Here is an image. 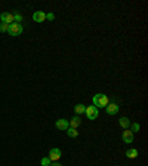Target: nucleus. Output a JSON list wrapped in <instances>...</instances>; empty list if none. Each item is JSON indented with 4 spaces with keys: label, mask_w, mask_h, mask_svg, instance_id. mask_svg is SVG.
Returning a JSON list of instances; mask_svg holds the SVG:
<instances>
[{
    "label": "nucleus",
    "mask_w": 148,
    "mask_h": 166,
    "mask_svg": "<svg viewBox=\"0 0 148 166\" xmlns=\"http://www.w3.org/2000/svg\"><path fill=\"white\" fill-rule=\"evenodd\" d=\"M85 113H86V116H88V119L95 120L96 117H98V113H99V111H98V108H96L95 105H89V107H86V111H85Z\"/></svg>",
    "instance_id": "7ed1b4c3"
},
{
    "label": "nucleus",
    "mask_w": 148,
    "mask_h": 166,
    "mask_svg": "<svg viewBox=\"0 0 148 166\" xmlns=\"http://www.w3.org/2000/svg\"><path fill=\"white\" fill-rule=\"evenodd\" d=\"M40 163H41V166H50V159L49 157H41V160H40Z\"/></svg>",
    "instance_id": "f3484780"
},
{
    "label": "nucleus",
    "mask_w": 148,
    "mask_h": 166,
    "mask_svg": "<svg viewBox=\"0 0 148 166\" xmlns=\"http://www.w3.org/2000/svg\"><path fill=\"white\" fill-rule=\"evenodd\" d=\"M129 131H130L132 133L139 132V131H141V126H139V123H130V126H129Z\"/></svg>",
    "instance_id": "2eb2a0df"
},
{
    "label": "nucleus",
    "mask_w": 148,
    "mask_h": 166,
    "mask_svg": "<svg viewBox=\"0 0 148 166\" xmlns=\"http://www.w3.org/2000/svg\"><path fill=\"white\" fill-rule=\"evenodd\" d=\"M121 140H123V142H126V144L133 142V133L130 132L129 129H124L123 133H121Z\"/></svg>",
    "instance_id": "423d86ee"
},
{
    "label": "nucleus",
    "mask_w": 148,
    "mask_h": 166,
    "mask_svg": "<svg viewBox=\"0 0 148 166\" xmlns=\"http://www.w3.org/2000/svg\"><path fill=\"white\" fill-rule=\"evenodd\" d=\"M74 111L77 116H81V114L86 111V105H83V104H77V105H74Z\"/></svg>",
    "instance_id": "f8f14e48"
},
{
    "label": "nucleus",
    "mask_w": 148,
    "mask_h": 166,
    "mask_svg": "<svg viewBox=\"0 0 148 166\" xmlns=\"http://www.w3.org/2000/svg\"><path fill=\"white\" fill-rule=\"evenodd\" d=\"M0 21L3 22V24H12L14 22V15L12 13H9V12H3V13H0Z\"/></svg>",
    "instance_id": "39448f33"
},
{
    "label": "nucleus",
    "mask_w": 148,
    "mask_h": 166,
    "mask_svg": "<svg viewBox=\"0 0 148 166\" xmlns=\"http://www.w3.org/2000/svg\"><path fill=\"white\" fill-rule=\"evenodd\" d=\"M55 126L58 128L59 131H67L68 129V120L67 119H58L56 120V123H55Z\"/></svg>",
    "instance_id": "0eeeda50"
},
{
    "label": "nucleus",
    "mask_w": 148,
    "mask_h": 166,
    "mask_svg": "<svg viewBox=\"0 0 148 166\" xmlns=\"http://www.w3.org/2000/svg\"><path fill=\"white\" fill-rule=\"evenodd\" d=\"M92 102H94V105L96 107V108H104V107H107L108 104H110L108 96L104 95V93H96V95H94Z\"/></svg>",
    "instance_id": "f257e3e1"
},
{
    "label": "nucleus",
    "mask_w": 148,
    "mask_h": 166,
    "mask_svg": "<svg viewBox=\"0 0 148 166\" xmlns=\"http://www.w3.org/2000/svg\"><path fill=\"white\" fill-rule=\"evenodd\" d=\"M7 28H9V25L7 24H0V33H7Z\"/></svg>",
    "instance_id": "a211bd4d"
},
{
    "label": "nucleus",
    "mask_w": 148,
    "mask_h": 166,
    "mask_svg": "<svg viewBox=\"0 0 148 166\" xmlns=\"http://www.w3.org/2000/svg\"><path fill=\"white\" fill-rule=\"evenodd\" d=\"M80 123H81L80 116H74L73 119L70 120V128H74V129H77V128L80 126Z\"/></svg>",
    "instance_id": "9d476101"
},
{
    "label": "nucleus",
    "mask_w": 148,
    "mask_h": 166,
    "mask_svg": "<svg viewBox=\"0 0 148 166\" xmlns=\"http://www.w3.org/2000/svg\"><path fill=\"white\" fill-rule=\"evenodd\" d=\"M61 156H62V153H61L59 148H52L50 151H49V159H50V162H58V160L61 159Z\"/></svg>",
    "instance_id": "20e7f679"
},
{
    "label": "nucleus",
    "mask_w": 148,
    "mask_h": 166,
    "mask_svg": "<svg viewBox=\"0 0 148 166\" xmlns=\"http://www.w3.org/2000/svg\"><path fill=\"white\" fill-rule=\"evenodd\" d=\"M46 20H49V21H54V20H55V13H52V12L46 13Z\"/></svg>",
    "instance_id": "6ab92c4d"
},
{
    "label": "nucleus",
    "mask_w": 148,
    "mask_h": 166,
    "mask_svg": "<svg viewBox=\"0 0 148 166\" xmlns=\"http://www.w3.org/2000/svg\"><path fill=\"white\" fill-rule=\"evenodd\" d=\"M33 20L36 21V22H45V20H46V13L43 12V11H37V12H34Z\"/></svg>",
    "instance_id": "1a4fd4ad"
},
{
    "label": "nucleus",
    "mask_w": 148,
    "mask_h": 166,
    "mask_svg": "<svg viewBox=\"0 0 148 166\" xmlns=\"http://www.w3.org/2000/svg\"><path fill=\"white\" fill-rule=\"evenodd\" d=\"M12 15H14V22H18V24H21V21H22V15H21V13H18V12L12 13Z\"/></svg>",
    "instance_id": "dca6fc26"
},
{
    "label": "nucleus",
    "mask_w": 148,
    "mask_h": 166,
    "mask_svg": "<svg viewBox=\"0 0 148 166\" xmlns=\"http://www.w3.org/2000/svg\"><path fill=\"white\" fill-rule=\"evenodd\" d=\"M119 123H120V126L123 128V129H129V126H130V119H128V117H120L119 119Z\"/></svg>",
    "instance_id": "9b49d317"
},
{
    "label": "nucleus",
    "mask_w": 148,
    "mask_h": 166,
    "mask_svg": "<svg viewBox=\"0 0 148 166\" xmlns=\"http://www.w3.org/2000/svg\"><path fill=\"white\" fill-rule=\"evenodd\" d=\"M50 166H62L59 163V162H52V163H50Z\"/></svg>",
    "instance_id": "aec40b11"
},
{
    "label": "nucleus",
    "mask_w": 148,
    "mask_h": 166,
    "mask_svg": "<svg viewBox=\"0 0 148 166\" xmlns=\"http://www.w3.org/2000/svg\"><path fill=\"white\" fill-rule=\"evenodd\" d=\"M138 150L136 148H130V150H128L126 151V157H129V159H136L138 157Z\"/></svg>",
    "instance_id": "ddd939ff"
},
{
    "label": "nucleus",
    "mask_w": 148,
    "mask_h": 166,
    "mask_svg": "<svg viewBox=\"0 0 148 166\" xmlns=\"http://www.w3.org/2000/svg\"><path fill=\"white\" fill-rule=\"evenodd\" d=\"M105 111H107V114H110V116H115V114L119 113V105H117V104H108V105L105 107Z\"/></svg>",
    "instance_id": "6e6552de"
},
{
    "label": "nucleus",
    "mask_w": 148,
    "mask_h": 166,
    "mask_svg": "<svg viewBox=\"0 0 148 166\" xmlns=\"http://www.w3.org/2000/svg\"><path fill=\"white\" fill-rule=\"evenodd\" d=\"M22 25L21 24H18V22H12V24H9V28H7V33H9V36H14V37H16V36H21V33H22Z\"/></svg>",
    "instance_id": "f03ea898"
},
{
    "label": "nucleus",
    "mask_w": 148,
    "mask_h": 166,
    "mask_svg": "<svg viewBox=\"0 0 148 166\" xmlns=\"http://www.w3.org/2000/svg\"><path fill=\"white\" fill-rule=\"evenodd\" d=\"M67 133L70 138H77V135H79V131L77 129H74V128H68L67 129Z\"/></svg>",
    "instance_id": "4468645a"
}]
</instances>
